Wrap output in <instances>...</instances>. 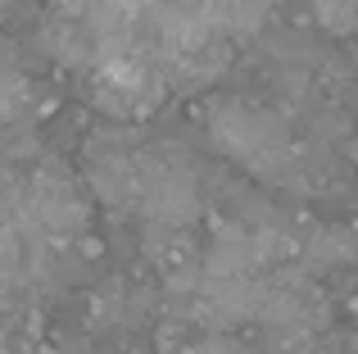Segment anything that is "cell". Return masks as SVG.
<instances>
[{
    "mask_svg": "<svg viewBox=\"0 0 358 354\" xmlns=\"http://www.w3.org/2000/svg\"><path fill=\"white\" fill-rule=\"evenodd\" d=\"M32 218L41 222L50 236H73V232L87 222V204H82V195L73 191L69 177L59 173H41L32 186Z\"/></svg>",
    "mask_w": 358,
    "mask_h": 354,
    "instance_id": "cell-2",
    "label": "cell"
},
{
    "mask_svg": "<svg viewBox=\"0 0 358 354\" xmlns=\"http://www.w3.org/2000/svg\"><path fill=\"white\" fill-rule=\"evenodd\" d=\"M213 141L227 155H236V160L259 169V160L277 155L286 136H281V123L272 114H263L254 105H241V100H227V105L213 109Z\"/></svg>",
    "mask_w": 358,
    "mask_h": 354,
    "instance_id": "cell-1",
    "label": "cell"
}]
</instances>
